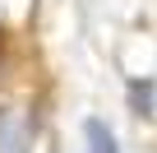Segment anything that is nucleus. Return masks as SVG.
Wrapping results in <instances>:
<instances>
[{"instance_id":"nucleus-1","label":"nucleus","mask_w":157,"mask_h":153,"mask_svg":"<svg viewBox=\"0 0 157 153\" xmlns=\"http://www.w3.org/2000/svg\"><path fill=\"white\" fill-rule=\"evenodd\" d=\"M83 139H88V153H120V148H116L111 125H106V121H97V116H88V121H83Z\"/></svg>"}]
</instances>
